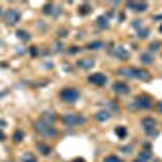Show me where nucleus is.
Returning <instances> with one entry per match:
<instances>
[{"instance_id":"1","label":"nucleus","mask_w":162,"mask_h":162,"mask_svg":"<svg viewBox=\"0 0 162 162\" xmlns=\"http://www.w3.org/2000/svg\"><path fill=\"white\" fill-rule=\"evenodd\" d=\"M34 128L36 131H39V133L42 135V136H47V138H52V136H57V130L52 127V125L46 123V122H36L34 123Z\"/></svg>"},{"instance_id":"2","label":"nucleus","mask_w":162,"mask_h":162,"mask_svg":"<svg viewBox=\"0 0 162 162\" xmlns=\"http://www.w3.org/2000/svg\"><path fill=\"white\" fill-rule=\"evenodd\" d=\"M62 122H63L67 127H76V125L86 123V117L78 115V113H65L62 117Z\"/></svg>"},{"instance_id":"3","label":"nucleus","mask_w":162,"mask_h":162,"mask_svg":"<svg viewBox=\"0 0 162 162\" xmlns=\"http://www.w3.org/2000/svg\"><path fill=\"white\" fill-rule=\"evenodd\" d=\"M78 97H80V91L75 88H65L60 91V99L63 102H75L78 101Z\"/></svg>"},{"instance_id":"4","label":"nucleus","mask_w":162,"mask_h":162,"mask_svg":"<svg viewBox=\"0 0 162 162\" xmlns=\"http://www.w3.org/2000/svg\"><path fill=\"white\" fill-rule=\"evenodd\" d=\"M18 20H20V11H18L16 8L7 10V13H5V23H7V25H16Z\"/></svg>"},{"instance_id":"5","label":"nucleus","mask_w":162,"mask_h":162,"mask_svg":"<svg viewBox=\"0 0 162 162\" xmlns=\"http://www.w3.org/2000/svg\"><path fill=\"white\" fill-rule=\"evenodd\" d=\"M89 83H92V85L96 86H104L107 83V78L104 76L102 73H94V75H89Z\"/></svg>"},{"instance_id":"6","label":"nucleus","mask_w":162,"mask_h":162,"mask_svg":"<svg viewBox=\"0 0 162 162\" xmlns=\"http://www.w3.org/2000/svg\"><path fill=\"white\" fill-rule=\"evenodd\" d=\"M135 104H136V107H139V109H149V107L152 106L151 99H149L148 96H138V97L135 99Z\"/></svg>"},{"instance_id":"7","label":"nucleus","mask_w":162,"mask_h":162,"mask_svg":"<svg viewBox=\"0 0 162 162\" xmlns=\"http://www.w3.org/2000/svg\"><path fill=\"white\" fill-rule=\"evenodd\" d=\"M113 91L118 92V94H128V92H130V88H128L125 83L117 81V83H113Z\"/></svg>"},{"instance_id":"8","label":"nucleus","mask_w":162,"mask_h":162,"mask_svg":"<svg viewBox=\"0 0 162 162\" xmlns=\"http://www.w3.org/2000/svg\"><path fill=\"white\" fill-rule=\"evenodd\" d=\"M141 125L144 127L146 131H152L156 128V120L151 118V117H146V118H143V122H141Z\"/></svg>"},{"instance_id":"9","label":"nucleus","mask_w":162,"mask_h":162,"mask_svg":"<svg viewBox=\"0 0 162 162\" xmlns=\"http://www.w3.org/2000/svg\"><path fill=\"white\" fill-rule=\"evenodd\" d=\"M127 7L131 8V10H135V11H144L146 8H148V4H141V2H128Z\"/></svg>"},{"instance_id":"10","label":"nucleus","mask_w":162,"mask_h":162,"mask_svg":"<svg viewBox=\"0 0 162 162\" xmlns=\"http://www.w3.org/2000/svg\"><path fill=\"white\" fill-rule=\"evenodd\" d=\"M113 55L118 57V58H122V60H127L128 58V52L123 49V47H117V49L113 50Z\"/></svg>"},{"instance_id":"11","label":"nucleus","mask_w":162,"mask_h":162,"mask_svg":"<svg viewBox=\"0 0 162 162\" xmlns=\"http://www.w3.org/2000/svg\"><path fill=\"white\" fill-rule=\"evenodd\" d=\"M94 118L97 120V122H106V120L110 118V113L107 112V110H101V112H97L94 115Z\"/></svg>"},{"instance_id":"12","label":"nucleus","mask_w":162,"mask_h":162,"mask_svg":"<svg viewBox=\"0 0 162 162\" xmlns=\"http://www.w3.org/2000/svg\"><path fill=\"white\" fill-rule=\"evenodd\" d=\"M135 78H139V80H144V81H149V73L144 70H138V68H135Z\"/></svg>"},{"instance_id":"13","label":"nucleus","mask_w":162,"mask_h":162,"mask_svg":"<svg viewBox=\"0 0 162 162\" xmlns=\"http://www.w3.org/2000/svg\"><path fill=\"white\" fill-rule=\"evenodd\" d=\"M118 73L127 78H135V68H120Z\"/></svg>"},{"instance_id":"14","label":"nucleus","mask_w":162,"mask_h":162,"mask_svg":"<svg viewBox=\"0 0 162 162\" xmlns=\"http://www.w3.org/2000/svg\"><path fill=\"white\" fill-rule=\"evenodd\" d=\"M37 149H39V152H41V154H44V156H49L50 154V146L44 144V143H37Z\"/></svg>"},{"instance_id":"15","label":"nucleus","mask_w":162,"mask_h":162,"mask_svg":"<svg viewBox=\"0 0 162 162\" xmlns=\"http://www.w3.org/2000/svg\"><path fill=\"white\" fill-rule=\"evenodd\" d=\"M55 120V115H54V112L50 113V112H46L42 115V122H46V123H49V125H52V122Z\"/></svg>"},{"instance_id":"16","label":"nucleus","mask_w":162,"mask_h":162,"mask_svg":"<svg viewBox=\"0 0 162 162\" xmlns=\"http://www.w3.org/2000/svg\"><path fill=\"white\" fill-rule=\"evenodd\" d=\"M78 67H80V68H91L92 62H91V60H81V62H78Z\"/></svg>"},{"instance_id":"17","label":"nucleus","mask_w":162,"mask_h":162,"mask_svg":"<svg viewBox=\"0 0 162 162\" xmlns=\"http://www.w3.org/2000/svg\"><path fill=\"white\" fill-rule=\"evenodd\" d=\"M101 47H104V44L101 42V41H99V42H89V44H88V49H89V50H91V49L96 50V49H101Z\"/></svg>"},{"instance_id":"18","label":"nucleus","mask_w":162,"mask_h":162,"mask_svg":"<svg viewBox=\"0 0 162 162\" xmlns=\"http://www.w3.org/2000/svg\"><path fill=\"white\" fill-rule=\"evenodd\" d=\"M23 136H25V133H23L21 130H18L16 133L13 135V141H15V143H20V141L23 139Z\"/></svg>"},{"instance_id":"19","label":"nucleus","mask_w":162,"mask_h":162,"mask_svg":"<svg viewBox=\"0 0 162 162\" xmlns=\"http://www.w3.org/2000/svg\"><path fill=\"white\" fill-rule=\"evenodd\" d=\"M115 133L118 135L120 138H125V136H127V130H125V127H117V128H115Z\"/></svg>"},{"instance_id":"20","label":"nucleus","mask_w":162,"mask_h":162,"mask_svg":"<svg viewBox=\"0 0 162 162\" xmlns=\"http://www.w3.org/2000/svg\"><path fill=\"white\" fill-rule=\"evenodd\" d=\"M141 60H143V63H146V65L152 63V58H151L149 54H143V55H141Z\"/></svg>"},{"instance_id":"21","label":"nucleus","mask_w":162,"mask_h":162,"mask_svg":"<svg viewBox=\"0 0 162 162\" xmlns=\"http://www.w3.org/2000/svg\"><path fill=\"white\" fill-rule=\"evenodd\" d=\"M97 23H99V28H109V23H107V18H99L97 20Z\"/></svg>"},{"instance_id":"22","label":"nucleus","mask_w":162,"mask_h":162,"mask_svg":"<svg viewBox=\"0 0 162 162\" xmlns=\"http://www.w3.org/2000/svg\"><path fill=\"white\" fill-rule=\"evenodd\" d=\"M89 11H91V7H89V5H81V7H80V13L81 15H88L89 13Z\"/></svg>"},{"instance_id":"23","label":"nucleus","mask_w":162,"mask_h":162,"mask_svg":"<svg viewBox=\"0 0 162 162\" xmlns=\"http://www.w3.org/2000/svg\"><path fill=\"white\" fill-rule=\"evenodd\" d=\"M104 162H122V159L117 157V156H107V157L104 159Z\"/></svg>"},{"instance_id":"24","label":"nucleus","mask_w":162,"mask_h":162,"mask_svg":"<svg viewBox=\"0 0 162 162\" xmlns=\"http://www.w3.org/2000/svg\"><path fill=\"white\" fill-rule=\"evenodd\" d=\"M16 36L21 39V41H28V39H29V34H28V32H25V31H18Z\"/></svg>"},{"instance_id":"25","label":"nucleus","mask_w":162,"mask_h":162,"mask_svg":"<svg viewBox=\"0 0 162 162\" xmlns=\"http://www.w3.org/2000/svg\"><path fill=\"white\" fill-rule=\"evenodd\" d=\"M138 159H141V161H149V159H151V154H149V152L148 151H143V152H141V154H139V157H138Z\"/></svg>"},{"instance_id":"26","label":"nucleus","mask_w":162,"mask_h":162,"mask_svg":"<svg viewBox=\"0 0 162 162\" xmlns=\"http://www.w3.org/2000/svg\"><path fill=\"white\" fill-rule=\"evenodd\" d=\"M52 5H50V4H47V5H44V8H42V11H44V13H46V15H50V13H52Z\"/></svg>"},{"instance_id":"27","label":"nucleus","mask_w":162,"mask_h":162,"mask_svg":"<svg viewBox=\"0 0 162 162\" xmlns=\"http://www.w3.org/2000/svg\"><path fill=\"white\" fill-rule=\"evenodd\" d=\"M23 162H36V159L31 154H25L23 156Z\"/></svg>"},{"instance_id":"28","label":"nucleus","mask_w":162,"mask_h":162,"mask_svg":"<svg viewBox=\"0 0 162 162\" xmlns=\"http://www.w3.org/2000/svg\"><path fill=\"white\" fill-rule=\"evenodd\" d=\"M148 29H144V31H139V37H148Z\"/></svg>"},{"instance_id":"29","label":"nucleus","mask_w":162,"mask_h":162,"mask_svg":"<svg viewBox=\"0 0 162 162\" xmlns=\"http://www.w3.org/2000/svg\"><path fill=\"white\" fill-rule=\"evenodd\" d=\"M122 151H125L127 154H130V152H131V146H125V148H122Z\"/></svg>"},{"instance_id":"30","label":"nucleus","mask_w":162,"mask_h":162,"mask_svg":"<svg viewBox=\"0 0 162 162\" xmlns=\"http://www.w3.org/2000/svg\"><path fill=\"white\" fill-rule=\"evenodd\" d=\"M156 109H157L159 112H162V101H159V102L156 104Z\"/></svg>"},{"instance_id":"31","label":"nucleus","mask_w":162,"mask_h":162,"mask_svg":"<svg viewBox=\"0 0 162 162\" xmlns=\"http://www.w3.org/2000/svg\"><path fill=\"white\" fill-rule=\"evenodd\" d=\"M5 139V133L4 131H0V141H4Z\"/></svg>"},{"instance_id":"32","label":"nucleus","mask_w":162,"mask_h":162,"mask_svg":"<svg viewBox=\"0 0 162 162\" xmlns=\"http://www.w3.org/2000/svg\"><path fill=\"white\" fill-rule=\"evenodd\" d=\"M135 162H144V161H141V159H136V161H135Z\"/></svg>"},{"instance_id":"33","label":"nucleus","mask_w":162,"mask_h":162,"mask_svg":"<svg viewBox=\"0 0 162 162\" xmlns=\"http://www.w3.org/2000/svg\"><path fill=\"white\" fill-rule=\"evenodd\" d=\"M161 31H162V28H161Z\"/></svg>"}]
</instances>
